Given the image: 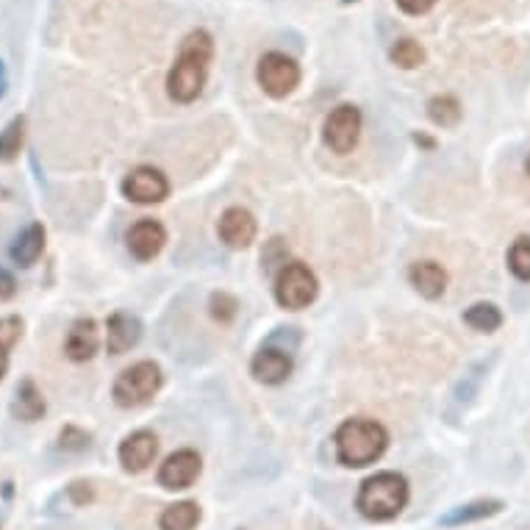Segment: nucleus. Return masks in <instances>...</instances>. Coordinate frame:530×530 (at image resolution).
<instances>
[{"label": "nucleus", "mask_w": 530, "mask_h": 530, "mask_svg": "<svg viewBox=\"0 0 530 530\" xmlns=\"http://www.w3.org/2000/svg\"><path fill=\"white\" fill-rule=\"evenodd\" d=\"M70 497H73L75 506H87V503H92L95 492H92L89 483H73V486H70Z\"/></svg>", "instance_id": "7c9ffc66"}, {"label": "nucleus", "mask_w": 530, "mask_h": 530, "mask_svg": "<svg viewBox=\"0 0 530 530\" xmlns=\"http://www.w3.org/2000/svg\"><path fill=\"white\" fill-rule=\"evenodd\" d=\"M481 372H483V364L481 367H475V370L469 372V375H464V381L458 383L456 386V403H469L472 400V395L478 392V383H481Z\"/></svg>", "instance_id": "c85d7f7f"}, {"label": "nucleus", "mask_w": 530, "mask_h": 530, "mask_svg": "<svg viewBox=\"0 0 530 530\" xmlns=\"http://www.w3.org/2000/svg\"><path fill=\"white\" fill-rule=\"evenodd\" d=\"M45 253V225L42 222H31L25 225L20 234L14 236V242L9 245V256L17 267H34L39 261V256Z\"/></svg>", "instance_id": "dca6fc26"}, {"label": "nucleus", "mask_w": 530, "mask_h": 530, "mask_svg": "<svg viewBox=\"0 0 530 530\" xmlns=\"http://www.w3.org/2000/svg\"><path fill=\"white\" fill-rule=\"evenodd\" d=\"M17 295V281L6 267H0V303H9Z\"/></svg>", "instance_id": "c756f323"}, {"label": "nucleus", "mask_w": 530, "mask_h": 530, "mask_svg": "<svg viewBox=\"0 0 530 530\" xmlns=\"http://www.w3.org/2000/svg\"><path fill=\"white\" fill-rule=\"evenodd\" d=\"M408 503V481L397 472H378L358 489L356 506L367 519L389 522L395 519Z\"/></svg>", "instance_id": "7ed1b4c3"}, {"label": "nucleus", "mask_w": 530, "mask_h": 530, "mask_svg": "<svg viewBox=\"0 0 530 530\" xmlns=\"http://www.w3.org/2000/svg\"><path fill=\"white\" fill-rule=\"evenodd\" d=\"M59 447L62 450H70V453H81L89 447V433H84L75 425H67L62 433H59Z\"/></svg>", "instance_id": "cd10ccee"}, {"label": "nucleus", "mask_w": 530, "mask_h": 530, "mask_svg": "<svg viewBox=\"0 0 530 530\" xmlns=\"http://www.w3.org/2000/svg\"><path fill=\"white\" fill-rule=\"evenodd\" d=\"M6 372H9V350H0V381L6 378Z\"/></svg>", "instance_id": "72a5a7b5"}, {"label": "nucleus", "mask_w": 530, "mask_h": 530, "mask_svg": "<svg viewBox=\"0 0 530 530\" xmlns=\"http://www.w3.org/2000/svg\"><path fill=\"white\" fill-rule=\"evenodd\" d=\"M256 81L259 87L270 95V98L281 100L286 95H292L300 84V67L292 56L286 53H264L259 59V67H256Z\"/></svg>", "instance_id": "423d86ee"}, {"label": "nucleus", "mask_w": 530, "mask_h": 530, "mask_svg": "<svg viewBox=\"0 0 530 530\" xmlns=\"http://www.w3.org/2000/svg\"><path fill=\"white\" fill-rule=\"evenodd\" d=\"M211 56H214V39L209 31H192L181 42L178 59L167 75V95L175 103H192L200 98L209 78Z\"/></svg>", "instance_id": "f257e3e1"}, {"label": "nucleus", "mask_w": 530, "mask_h": 530, "mask_svg": "<svg viewBox=\"0 0 530 530\" xmlns=\"http://www.w3.org/2000/svg\"><path fill=\"white\" fill-rule=\"evenodd\" d=\"M361 109L353 106V103H342L325 117V125H322V139L325 145L339 153V156H347L353 153V148L358 145V136H361Z\"/></svg>", "instance_id": "0eeeda50"}, {"label": "nucleus", "mask_w": 530, "mask_h": 530, "mask_svg": "<svg viewBox=\"0 0 530 530\" xmlns=\"http://www.w3.org/2000/svg\"><path fill=\"white\" fill-rule=\"evenodd\" d=\"M142 339V322L128 311H117L106 320V350L111 356H123Z\"/></svg>", "instance_id": "ddd939ff"}, {"label": "nucleus", "mask_w": 530, "mask_h": 530, "mask_svg": "<svg viewBox=\"0 0 530 530\" xmlns=\"http://www.w3.org/2000/svg\"><path fill=\"white\" fill-rule=\"evenodd\" d=\"M433 3H436V0H397V6H400L406 14H414V17H417V14L431 12Z\"/></svg>", "instance_id": "2f4dec72"}, {"label": "nucleus", "mask_w": 530, "mask_h": 530, "mask_svg": "<svg viewBox=\"0 0 530 530\" xmlns=\"http://www.w3.org/2000/svg\"><path fill=\"white\" fill-rule=\"evenodd\" d=\"M389 59L397 64V67H403V70H414V67H420L425 62V50L417 39L403 37L397 39L395 45L389 48Z\"/></svg>", "instance_id": "5701e85b"}, {"label": "nucleus", "mask_w": 530, "mask_h": 530, "mask_svg": "<svg viewBox=\"0 0 530 530\" xmlns=\"http://www.w3.org/2000/svg\"><path fill=\"white\" fill-rule=\"evenodd\" d=\"M500 508L503 503L500 500H478V503H467V506H458L450 508L442 519H439V525L444 528H456V525H467V522H478V519L494 517V514H500Z\"/></svg>", "instance_id": "6ab92c4d"}, {"label": "nucleus", "mask_w": 530, "mask_h": 530, "mask_svg": "<svg viewBox=\"0 0 530 530\" xmlns=\"http://www.w3.org/2000/svg\"><path fill=\"white\" fill-rule=\"evenodd\" d=\"M25 142V117L23 114H17L12 117L6 128L0 131V164H9L20 156V150H23Z\"/></svg>", "instance_id": "412c9836"}, {"label": "nucleus", "mask_w": 530, "mask_h": 530, "mask_svg": "<svg viewBox=\"0 0 530 530\" xmlns=\"http://www.w3.org/2000/svg\"><path fill=\"white\" fill-rule=\"evenodd\" d=\"M342 3H353V0H342Z\"/></svg>", "instance_id": "e433bc0d"}, {"label": "nucleus", "mask_w": 530, "mask_h": 530, "mask_svg": "<svg viewBox=\"0 0 530 530\" xmlns=\"http://www.w3.org/2000/svg\"><path fill=\"white\" fill-rule=\"evenodd\" d=\"M428 117L442 128H453L461 120V103L453 95H436L428 103Z\"/></svg>", "instance_id": "b1692460"}, {"label": "nucleus", "mask_w": 530, "mask_h": 530, "mask_svg": "<svg viewBox=\"0 0 530 530\" xmlns=\"http://www.w3.org/2000/svg\"><path fill=\"white\" fill-rule=\"evenodd\" d=\"M100 347V333H98V322L89 320V317H81L70 325L67 331V342H64V353L70 361L75 364H84L89 358H95Z\"/></svg>", "instance_id": "2eb2a0df"}, {"label": "nucleus", "mask_w": 530, "mask_h": 530, "mask_svg": "<svg viewBox=\"0 0 530 530\" xmlns=\"http://www.w3.org/2000/svg\"><path fill=\"white\" fill-rule=\"evenodd\" d=\"M292 356L278 347H261L259 353L250 361V375L264 386H278L292 375Z\"/></svg>", "instance_id": "f8f14e48"}, {"label": "nucleus", "mask_w": 530, "mask_h": 530, "mask_svg": "<svg viewBox=\"0 0 530 530\" xmlns=\"http://www.w3.org/2000/svg\"><path fill=\"white\" fill-rule=\"evenodd\" d=\"M23 336V317L9 314V317H0V350H12Z\"/></svg>", "instance_id": "bb28decb"}, {"label": "nucleus", "mask_w": 530, "mask_h": 530, "mask_svg": "<svg viewBox=\"0 0 530 530\" xmlns=\"http://www.w3.org/2000/svg\"><path fill=\"white\" fill-rule=\"evenodd\" d=\"M156 453H159V439H156V433L136 431L131 433V436H125L120 450H117V458H120L125 472H145V469L153 464Z\"/></svg>", "instance_id": "9b49d317"}, {"label": "nucleus", "mask_w": 530, "mask_h": 530, "mask_svg": "<svg viewBox=\"0 0 530 530\" xmlns=\"http://www.w3.org/2000/svg\"><path fill=\"white\" fill-rule=\"evenodd\" d=\"M217 231H220V239L228 247H234V250H245V247L253 245V239H256V220H253V214L242 206H234V209H228L220 217V225H217Z\"/></svg>", "instance_id": "4468645a"}, {"label": "nucleus", "mask_w": 530, "mask_h": 530, "mask_svg": "<svg viewBox=\"0 0 530 530\" xmlns=\"http://www.w3.org/2000/svg\"><path fill=\"white\" fill-rule=\"evenodd\" d=\"M414 142L422 145V148H433V139H428V136H422V134H414Z\"/></svg>", "instance_id": "f704fd0d"}, {"label": "nucleus", "mask_w": 530, "mask_h": 530, "mask_svg": "<svg viewBox=\"0 0 530 530\" xmlns=\"http://www.w3.org/2000/svg\"><path fill=\"white\" fill-rule=\"evenodd\" d=\"M389 431L378 420L356 417L339 425L336 431V456L345 467H370L386 453Z\"/></svg>", "instance_id": "f03ea898"}, {"label": "nucleus", "mask_w": 530, "mask_h": 530, "mask_svg": "<svg viewBox=\"0 0 530 530\" xmlns=\"http://www.w3.org/2000/svg\"><path fill=\"white\" fill-rule=\"evenodd\" d=\"M200 506L192 503V500H184V503H175V506L164 508L159 525L161 530H195L200 522Z\"/></svg>", "instance_id": "aec40b11"}, {"label": "nucleus", "mask_w": 530, "mask_h": 530, "mask_svg": "<svg viewBox=\"0 0 530 530\" xmlns=\"http://www.w3.org/2000/svg\"><path fill=\"white\" fill-rule=\"evenodd\" d=\"M6 89H9V70H6V62L0 59V100L6 98Z\"/></svg>", "instance_id": "473e14b6"}, {"label": "nucleus", "mask_w": 530, "mask_h": 530, "mask_svg": "<svg viewBox=\"0 0 530 530\" xmlns=\"http://www.w3.org/2000/svg\"><path fill=\"white\" fill-rule=\"evenodd\" d=\"M131 256L139 261H150L159 256L167 245V231L159 220H139L131 225V231L125 236Z\"/></svg>", "instance_id": "9d476101"}, {"label": "nucleus", "mask_w": 530, "mask_h": 530, "mask_svg": "<svg viewBox=\"0 0 530 530\" xmlns=\"http://www.w3.org/2000/svg\"><path fill=\"white\" fill-rule=\"evenodd\" d=\"M200 469H203V461L195 450H178L173 456L167 458L159 469V483L170 492H178V489H189L192 483L198 481Z\"/></svg>", "instance_id": "1a4fd4ad"}, {"label": "nucleus", "mask_w": 530, "mask_h": 530, "mask_svg": "<svg viewBox=\"0 0 530 530\" xmlns=\"http://www.w3.org/2000/svg\"><path fill=\"white\" fill-rule=\"evenodd\" d=\"M161 383H164V378H161L159 364L139 361V364H134V367H128V370L117 375L111 397H114V403L120 408H139L159 395Z\"/></svg>", "instance_id": "20e7f679"}, {"label": "nucleus", "mask_w": 530, "mask_h": 530, "mask_svg": "<svg viewBox=\"0 0 530 530\" xmlns=\"http://www.w3.org/2000/svg\"><path fill=\"white\" fill-rule=\"evenodd\" d=\"M464 322H467L472 331L494 333L503 325V314L492 303H475L472 309L464 311Z\"/></svg>", "instance_id": "4be33fe9"}, {"label": "nucleus", "mask_w": 530, "mask_h": 530, "mask_svg": "<svg viewBox=\"0 0 530 530\" xmlns=\"http://www.w3.org/2000/svg\"><path fill=\"white\" fill-rule=\"evenodd\" d=\"M525 170H528V175H530V156H528V161H525Z\"/></svg>", "instance_id": "c9c22d12"}, {"label": "nucleus", "mask_w": 530, "mask_h": 530, "mask_svg": "<svg viewBox=\"0 0 530 530\" xmlns=\"http://www.w3.org/2000/svg\"><path fill=\"white\" fill-rule=\"evenodd\" d=\"M408 281L425 300H439L447 289V272L436 261H417L408 270Z\"/></svg>", "instance_id": "f3484780"}, {"label": "nucleus", "mask_w": 530, "mask_h": 530, "mask_svg": "<svg viewBox=\"0 0 530 530\" xmlns=\"http://www.w3.org/2000/svg\"><path fill=\"white\" fill-rule=\"evenodd\" d=\"M508 267L519 281H530V236H519L508 250Z\"/></svg>", "instance_id": "393cba45"}, {"label": "nucleus", "mask_w": 530, "mask_h": 530, "mask_svg": "<svg viewBox=\"0 0 530 530\" xmlns=\"http://www.w3.org/2000/svg\"><path fill=\"white\" fill-rule=\"evenodd\" d=\"M317 292H320L317 275L303 261L284 264L281 272H278V278H275V300L286 311L309 309L311 303L317 300Z\"/></svg>", "instance_id": "39448f33"}, {"label": "nucleus", "mask_w": 530, "mask_h": 530, "mask_svg": "<svg viewBox=\"0 0 530 530\" xmlns=\"http://www.w3.org/2000/svg\"><path fill=\"white\" fill-rule=\"evenodd\" d=\"M211 317L222 325H228V322L236 320V311H239V300L234 295H228V292H214L211 295Z\"/></svg>", "instance_id": "a878e982"}, {"label": "nucleus", "mask_w": 530, "mask_h": 530, "mask_svg": "<svg viewBox=\"0 0 530 530\" xmlns=\"http://www.w3.org/2000/svg\"><path fill=\"white\" fill-rule=\"evenodd\" d=\"M45 397L37 389V383L31 378H23L14 389V400H12V417L20 422H37L45 417Z\"/></svg>", "instance_id": "a211bd4d"}, {"label": "nucleus", "mask_w": 530, "mask_h": 530, "mask_svg": "<svg viewBox=\"0 0 530 530\" xmlns=\"http://www.w3.org/2000/svg\"><path fill=\"white\" fill-rule=\"evenodd\" d=\"M123 198L139 206H150V203H161L170 195V181L167 175L156 170V167H136L125 175L123 181Z\"/></svg>", "instance_id": "6e6552de"}]
</instances>
